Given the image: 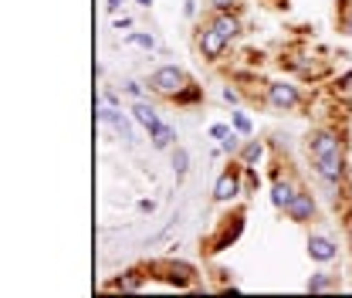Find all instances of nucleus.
Returning <instances> with one entry per match:
<instances>
[{
    "label": "nucleus",
    "mask_w": 352,
    "mask_h": 298,
    "mask_svg": "<svg viewBox=\"0 0 352 298\" xmlns=\"http://www.w3.org/2000/svg\"><path fill=\"white\" fill-rule=\"evenodd\" d=\"M190 82H193V78H190V72H186V68H179V65H160V68H153V72H149V78H146L149 92H153V95H160V98H166V102H173L176 95L190 85Z\"/></svg>",
    "instance_id": "nucleus-1"
},
{
    "label": "nucleus",
    "mask_w": 352,
    "mask_h": 298,
    "mask_svg": "<svg viewBox=\"0 0 352 298\" xmlns=\"http://www.w3.org/2000/svg\"><path fill=\"white\" fill-rule=\"evenodd\" d=\"M264 102L274 112H298L305 105V92L292 78H271V82H264Z\"/></svg>",
    "instance_id": "nucleus-2"
},
{
    "label": "nucleus",
    "mask_w": 352,
    "mask_h": 298,
    "mask_svg": "<svg viewBox=\"0 0 352 298\" xmlns=\"http://www.w3.org/2000/svg\"><path fill=\"white\" fill-rule=\"evenodd\" d=\"M305 149L311 160H318V156H339V153H346V136L336 126H315L305 136Z\"/></svg>",
    "instance_id": "nucleus-3"
},
{
    "label": "nucleus",
    "mask_w": 352,
    "mask_h": 298,
    "mask_svg": "<svg viewBox=\"0 0 352 298\" xmlns=\"http://www.w3.org/2000/svg\"><path fill=\"white\" fill-rule=\"evenodd\" d=\"M237 197H244V167H241V160L237 163H227L217 173V183H214V204L227 207Z\"/></svg>",
    "instance_id": "nucleus-4"
},
{
    "label": "nucleus",
    "mask_w": 352,
    "mask_h": 298,
    "mask_svg": "<svg viewBox=\"0 0 352 298\" xmlns=\"http://www.w3.org/2000/svg\"><path fill=\"white\" fill-rule=\"evenodd\" d=\"M193 44H197V51H200V58L204 61H210V65H217L227 58V51H230V41L220 34L217 28L207 21V24H200L197 28V34H193Z\"/></svg>",
    "instance_id": "nucleus-5"
},
{
    "label": "nucleus",
    "mask_w": 352,
    "mask_h": 298,
    "mask_svg": "<svg viewBox=\"0 0 352 298\" xmlns=\"http://www.w3.org/2000/svg\"><path fill=\"white\" fill-rule=\"evenodd\" d=\"M311 173H315V180H322V183H339V187H349V160H346V153L311 160Z\"/></svg>",
    "instance_id": "nucleus-6"
},
{
    "label": "nucleus",
    "mask_w": 352,
    "mask_h": 298,
    "mask_svg": "<svg viewBox=\"0 0 352 298\" xmlns=\"http://www.w3.org/2000/svg\"><path fill=\"white\" fill-rule=\"evenodd\" d=\"M98 123L105 129H112L126 146H135V136H132V112H122V109H116V105H105V102H98Z\"/></svg>",
    "instance_id": "nucleus-7"
},
{
    "label": "nucleus",
    "mask_w": 352,
    "mask_h": 298,
    "mask_svg": "<svg viewBox=\"0 0 352 298\" xmlns=\"http://www.w3.org/2000/svg\"><path fill=\"white\" fill-rule=\"evenodd\" d=\"M241 231H244V211L227 213V217L217 224V231L207 237V251H223V248H230V244L241 237Z\"/></svg>",
    "instance_id": "nucleus-8"
},
{
    "label": "nucleus",
    "mask_w": 352,
    "mask_h": 298,
    "mask_svg": "<svg viewBox=\"0 0 352 298\" xmlns=\"http://www.w3.org/2000/svg\"><path fill=\"white\" fill-rule=\"evenodd\" d=\"M285 217L292 224H311L318 217V197L308 190V187H298V193L292 197V204L285 207Z\"/></svg>",
    "instance_id": "nucleus-9"
},
{
    "label": "nucleus",
    "mask_w": 352,
    "mask_h": 298,
    "mask_svg": "<svg viewBox=\"0 0 352 298\" xmlns=\"http://www.w3.org/2000/svg\"><path fill=\"white\" fill-rule=\"evenodd\" d=\"M298 187H302V183H295V176L278 170L271 176V204H274L278 211H285V207L292 204V197L298 193Z\"/></svg>",
    "instance_id": "nucleus-10"
},
{
    "label": "nucleus",
    "mask_w": 352,
    "mask_h": 298,
    "mask_svg": "<svg viewBox=\"0 0 352 298\" xmlns=\"http://www.w3.org/2000/svg\"><path fill=\"white\" fill-rule=\"evenodd\" d=\"M305 248H308V257L318 261V264H332V261H339V244H336L329 234H308Z\"/></svg>",
    "instance_id": "nucleus-11"
},
{
    "label": "nucleus",
    "mask_w": 352,
    "mask_h": 298,
    "mask_svg": "<svg viewBox=\"0 0 352 298\" xmlns=\"http://www.w3.org/2000/svg\"><path fill=\"white\" fill-rule=\"evenodd\" d=\"M207 21H210V24H214V28H217L230 44L244 34V21H241V14H237V10H210V17H207Z\"/></svg>",
    "instance_id": "nucleus-12"
},
{
    "label": "nucleus",
    "mask_w": 352,
    "mask_h": 298,
    "mask_svg": "<svg viewBox=\"0 0 352 298\" xmlns=\"http://www.w3.org/2000/svg\"><path fill=\"white\" fill-rule=\"evenodd\" d=\"M210 139H217L220 149L227 153V156H237V149H241V142L248 139V136H241L234 126H227V123H210Z\"/></svg>",
    "instance_id": "nucleus-13"
},
{
    "label": "nucleus",
    "mask_w": 352,
    "mask_h": 298,
    "mask_svg": "<svg viewBox=\"0 0 352 298\" xmlns=\"http://www.w3.org/2000/svg\"><path fill=\"white\" fill-rule=\"evenodd\" d=\"M264 156H267V142H264V139H254V136H248V139L241 142V149H237L234 160H241L244 167H258Z\"/></svg>",
    "instance_id": "nucleus-14"
},
{
    "label": "nucleus",
    "mask_w": 352,
    "mask_h": 298,
    "mask_svg": "<svg viewBox=\"0 0 352 298\" xmlns=\"http://www.w3.org/2000/svg\"><path fill=\"white\" fill-rule=\"evenodd\" d=\"M129 112H132V119L146 129V132H153V129L163 123V119H160V112H156V105H153L149 98H139V102H132Z\"/></svg>",
    "instance_id": "nucleus-15"
},
{
    "label": "nucleus",
    "mask_w": 352,
    "mask_h": 298,
    "mask_svg": "<svg viewBox=\"0 0 352 298\" xmlns=\"http://www.w3.org/2000/svg\"><path fill=\"white\" fill-rule=\"evenodd\" d=\"M105 288H109V292H142V288H146V275H142L139 268H132V271H122V278L105 281Z\"/></svg>",
    "instance_id": "nucleus-16"
},
{
    "label": "nucleus",
    "mask_w": 352,
    "mask_h": 298,
    "mask_svg": "<svg viewBox=\"0 0 352 298\" xmlns=\"http://www.w3.org/2000/svg\"><path fill=\"white\" fill-rule=\"evenodd\" d=\"M336 288H339V275H332V271H315V275L305 281L308 295H318V292H336Z\"/></svg>",
    "instance_id": "nucleus-17"
},
{
    "label": "nucleus",
    "mask_w": 352,
    "mask_h": 298,
    "mask_svg": "<svg viewBox=\"0 0 352 298\" xmlns=\"http://www.w3.org/2000/svg\"><path fill=\"white\" fill-rule=\"evenodd\" d=\"M176 126H170V123H160V126L149 132V142H153V149H173L176 146Z\"/></svg>",
    "instance_id": "nucleus-18"
},
{
    "label": "nucleus",
    "mask_w": 352,
    "mask_h": 298,
    "mask_svg": "<svg viewBox=\"0 0 352 298\" xmlns=\"http://www.w3.org/2000/svg\"><path fill=\"white\" fill-rule=\"evenodd\" d=\"M173 105H179V109H197V105H204V85L190 82V85L173 98Z\"/></svg>",
    "instance_id": "nucleus-19"
},
{
    "label": "nucleus",
    "mask_w": 352,
    "mask_h": 298,
    "mask_svg": "<svg viewBox=\"0 0 352 298\" xmlns=\"http://www.w3.org/2000/svg\"><path fill=\"white\" fill-rule=\"evenodd\" d=\"M122 44H126V47H142V51H156V47H160L149 31H129V34L122 38Z\"/></svg>",
    "instance_id": "nucleus-20"
},
{
    "label": "nucleus",
    "mask_w": 352,
    "mask_h": 298,
    "mask_svg": "<svg viewBox=\"0 0 352 298\" xmlns=\"http://www.w3.org/2000/svg\"><path fill=\"white\" fill-rule=\"evenodd\" d=\"M119 92H122L126 98H132V102H139V98H149V95H153L149 85H146V82H139V78H126V82L119 85Z\"/></svg>",
    "instance_id": "nucleus-21"
},
{
    "label": "nucleus",
    "mask_w": 352,
    "mask_h": 298,
    "mask_svg": "<svg viewBox=\"0 0 352 298\" xmlns=\"http://www.w3.org/2000/svg\"><path fill=\"white\" fill-rule=\"evenodd\" d=\"M230 126L237 129L241 136H254V123H251V116H248V112H241V109H230Z\"/></svg>",
    "instance_id": "nucleus-22"
},
{
    "label": "nucleus",
    "mask_w": 352,
    "mask_h": 298,
    "mask_svg": "<svg viewBox=\"0 0 352 298\" xmlns=\"http://www.w3.org/2000/svg\"><path fill=\"white\" fill-rule=\"evenodd\" d=\"M173 173H176V180H183L190 173V153L183 146H173Z\"/></svg>",
    "instance_id": "nucleus-23"
},
{
    "label": "nucleus",
    "mask_w": 352,
    "mask_h": 298,
    "mask_svg": "<svg viewBox=\"0 0 352 298\" xmlns=\"http://www.w3.org/2000/svg\"><path fill=\"white\" fill-rule=\"evenodd\" d=\"M339 31L352 38V0H342V7H339Z\"/></svg>",
    "instance_id": "nucleus-24"
},
{
    "label": "nucleus",
    "mask_w": 352,
    "mask_h": 298,
    "mask_svg": "<svg viewBox=\"0 0 352 298\" xmlns=\"http://www.w3.org/2000/svg\"><path fill=\"white\" fill-rule=\"evenodd\" d=\"M244 167V163H241ZM261 187V176H258V167H244V197H251L254 190Z\"/></svg>",
    "instance_id": "nucleus-25"
},
{
    "label": "nucleus",
    "mask_w": 352,
    "mask_h": 298,
    "mask_svg": "<svg viewBox=\"0 0 352 298\" xmlns=\"http://www.w3.org/2000/svg\"><path fill=\"white\" fill-rule=\"evenodd\" d=\"M98 102H105V105H116V109H122V92H116V88H102L98 92Z\"/></svg>",
    "instance_id": "nucleus-26"
},
{
    "label": "nucleus",
    "mask_w": 352,
    "mask_h": 298,
    "mask_svg": "<svg viewBox=\"0 0 352 298\" xmlns=\"http://www.w3.org/2000/svg\"><path fill=\"white\" fill-rule=\"evenodd\" d=\"M220 98H223L227 105H234V109L241 105V92H237L234 85H223V88H220Z\"/></svg>",
    "instance_id": "nucleus-27"
},
{
    "label": "nucleus",
    "mask_w": 352,
    "mask_h": 298,
    "mask_svg": "<svg viewBox=\"0 0 352 298\" xmlns=\"http://www.w3.org/2000/svg\"><path fill=\"white\" fill-rule=\"evenodd\" d=\"M210 3V10H237L241 7V0H207Z\"/></svg>",
    "instance_id": "nucleus-28"
},
{
    "label": "nucleus",
    "mask_w": 352,
    "mask_h": 298,
    "mask_svg": "<svg viewBox=\"0 0 352 298\" xmlns=\"http://www.w3.org/2000/svg\"><path fill=\"white\" fill-rule=\"evenodd\" d=\"M112 28H116V31H132V17L129 14H116V17H112Z\"/></svg>",
    "instance_id": "nucleus-29"
},
{
    "label": "nucleus",
    "mask_w": 352,
    "mask_h": 298,
    "mask_svg": "<svg viewBox=\"0 0 352 298\" xmlns=\"http://www.w3.org/2000/svg\"><path fill=\"white\" fill-rule=\"evenodd\" d=\"M336 92H352V72H342L336 78Z\"/></svg>",
    "instance_id": "nucleus-30"
},
{
    "label": "nucleus",
    "mask_w": 352,
    "mask_h": 298,
    "mask_svg": "<svg viewBox=\"0 0 352 298\" xmlns=\"http://www.w3.org/2000/svg\"><path fill=\"white\" fill-rule=\"evenodd\" d=\"M126 3H129V0H105V14H109V17H116Z\"/></svg>",
    "instance_id": "nucleus-31"
},
{
    "label": "nucleus",
    "mask_w": 352,
    "mask_h": 298,
    "mask_svg": "<svg viewBox=\"0 0 352 298\" xmlns=\"http://www.w3.org/2000/svg\"><path fill=\"white\" fill-rule=\"evenodd\" d=\"M183 17H197V0H186L183 3Z\"/></svg>",
    "instance_id": "nucleus-32"
},
{
    "label": "nucleus",
    "mask_w": 352,
    "mask_h": 298,
    "mask_svg": "<svg viewBox=\"0 0 352 298\" xmlns=\"http://www.w3.org/2000/svg\"><path fill=\"white\" fill-rule=\"evenodd\" d=\"M139 211H142V213H153V211H156V204H153V200H139Z\"/></svg>",
    "instance_id": "nucleus-33"
},
{
    "label": "nucleus",
    "mask_w": 352,
    "mask_h": 298,
    "mask_svg": "<svg viewBox=\"0 0 352 298\" xmlns=\"http://www.w3.org/2000/svg\"><path fill=\"white\" fill-rule=\"evenodd\" d=\"M135 3H139V7H146V10L153 7V0H135Z\"/></svg>",
    "instance_id": "nucleus-34"
}]
</instances>
